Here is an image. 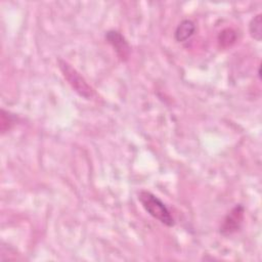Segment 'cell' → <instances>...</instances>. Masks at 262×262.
I'll return each mask as SVG.
<instances>
[{
	"label": "cell",
	"instance_id": "6da1fadb",
	"mask_svg": "<svg viewBox=\"0 0 262 262\" xmlns=\"http://www.w3.org/2000/svg\"><path fill=\"white\" fill-rule=\"evenodd\" d=\"M138 201L140 202L143 209L155 219L163 223L168 227H173L175 225V220L164 204V202L159 199L152 192L142 189L138 192Z\"/></svg>",
	"mask_w": 262,
	"mask_h": 262
},
{
	"label": "cell",
	"instance_id": "7a4b0ae2",
	"mask_svg": "<svg viewBox=\"0 0 262 262\" xmlns=\"http://www.w3.org/2000/svg\"><path fill=\"white\" fill-rule=\"evenodd\" d=\"M57 66L60 70L63 78L68 81L69 85L74 89V91L85 99H91L95 95L93 88L87 83L84 77L73 68L68 61L58 58Z\"/></svg>",
	"mask_w": 262,
	"mask_h": 262
},
{
	"label": "cell",
	"instance_id": "3957f363",
	"mask_svg": "<svg viewBox=\"0 0 262 262\" xmlns=\"http://www.w3.org/2000/svg\"><path fill=\"white\" fill-rule=\"evenodd\" d=\"M245 217V207L242 204L235 205L224 217L220 226V233L224 236L230 235L239 230Z\"/></svg>",
	"mask_w": 262,
	"mask_h": 262
},
{
	"label": "cell",
	"instance_id": "277c9868",
	"mask_svg": "<svg viewBox=\"0 0 262 262\" xmlns=\"http://www.w3.org/2000/svg\"><path fill=\"white\" fill-rule=\"evenodd\" d=\"M104 37L106 42L113 47L119 59L122 61H127L130 56L131 48L126 38L116 30H110L105 32Z\"/></svg>",
	"mask_w": 262,
	"mask_h": 262
},
{
	"label": "cell",
	"instance_id": "5b68a950",
	"mask_svg": "<svg viewBox=\"0 0 262 262\" xmlns=\"http://www.w3.org/2000/svg\"><path fill=\"white\" fill-rule=\"evenodd\" d=\"M195 24L191 19H182L175 29L174 38L177 42H186L195 33Z\"/></svg>",
	"mask_w": 262,
	"mask_h": 262
},
{
	"label": "cell",
	"instance_id": "8992f818",
	"mask_svg": "<svg viewBox=\"0 0 262 262\" xmlns=\"http://www.w3.org/2000/svg\"><path fill=\"white\" fill-rule=\"evenodd\" d=\"M249 33L253 39L256 41H261L262 39V14L258 13L253 16L249 23Z\"/></svg>",
	"mask_w": 262,
	"mask_h": 262
},
{
	"label": "cell",
	"instance_id": "52a82bcc",
	"mask_svg": "<svg viewBox=\"0 0 262 262\" xmlns=\"http://www.w3.org/2000/svg\"><path fill=\"white\" fill-rule=\"evenodd\" d=\"M1 121H0V125H1V133L4 134L5 132L9 131L16 123L17 121V117L9 112H6L5 110H1Z\"/></svg>",
	"mask_w": 262,
	"mask_h": 262
},
{
	"label": "cell",
	"instance_id": "ba28073f",
	"mask_svg": "<svg viewBox=\"0 0 262 262\" xmlns=\"http://www.w3.org/2000/svg\"><path fill=\"white\" fill-rule=\"evenodd\" d=\"M236 40V33L232 29H224L218 35V42L221 47L231 46Z\"/></svg>",
	"mask_w": 262,
	"mask_h": 262
}]
</instances>
